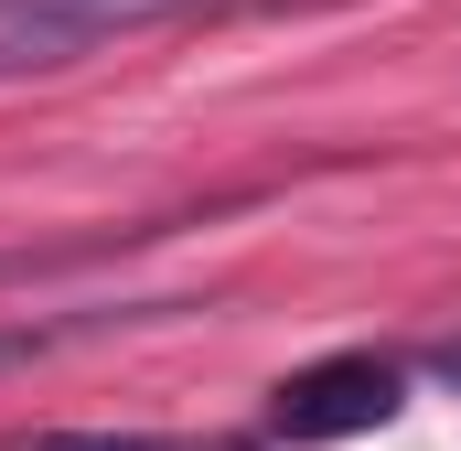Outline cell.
Returning <instances> with one entry per match:
<instances>
[{
	"label": "cell",
	"instance_id": "6da1fadb",
	"mask_svg": "<svg viewBox=\"0 0 461 451\" xmlns=\"http://www.w3.org/2000/svg\"><path fill=\"white\" fill-rule=\"evenodd\" d=\"M397 409H408V365H397V354H322V365L279 376V398H268V441H290V451L365 441V430H386Z\"/></svg>",
	"mask_w": 461,
	"mask_h": 451
},
{
	"label": "cell",
	"instance_id": "7a4b0ae2",
	"mask_svg": "<svg viewBox=\"0 0 461 451\" xmlns=\"http://www.w3.org/2000/svg\"><path fill=\"white\" fill-rule=\"evenodd\" d=\"M0 451H247V441H161V430H11Z\"/></svg>",
	"mask_w": 461,
	"mask_h": 451
},
{
	"label": "cell",
	"instance_id": "3957f363",
	"mask_svg": "<svg viewBox=\"0 0 461 451\" xmlns=\"http://www.w3.org/2000/svg\"><path fill=\"white\" fill-rule=\"evenodd\" d=\"M86 323H97V312H65V323H0V376H11V365H43L54 344H76Z\"/></svg>",
	"mask_w": 461,
	"mask_h": 451
}]
</instances>
